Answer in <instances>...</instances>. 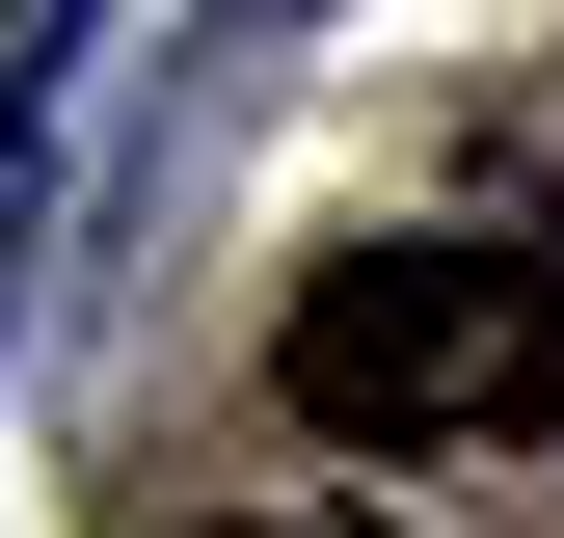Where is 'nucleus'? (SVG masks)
Here are the masks:
<instances>
[{"label": "nucleus", "mask_w": 564, "mask_h": 538, "mask_svg": "<svg viewBox=\"0 0 564 538\" xmlns=\"http://www.w3.org/2000/svg\"><path fill=\"white\" fill-rule=\"evenodd\" d=\"M28 28H54V0H0V54H28Z\"/></svg>", "instance_id": "7ed1b4c3"}, {"label": "nucleus", "mask_w": 564, "mask_h": 538, "mask_svg": "<svg viewBox=\"0 0 564 538\" xmlns=\"http://www.w3.org/2000/svg\"><path fill=\"white\" fill-rule=\"evenodd\" d=\"M0 269H28V189H0Z\"/></svg>", "instance_id": "20e7f679"}, {"label": "nucleus", "mask_w": 564, "mask_h": 538, "mask_svg": "<svg viewBox=\"0 0 564 538\" xmlns=\"http://www.w3.org/2000/svg\"><path fill=\"white\" fill-rule=\"evenodd\" d=\"M188 538H403V512H188Z\"/></svg>", "instance_id": "f03ea898"}, {"label": "nucleus", "mask_w": 564, "mask_h": 538, "mask_svg": "<svg viewBox=\"0 0 564 538\" xmlns=\"http://www.w3.org/2000/svg\"><path fill=\"white\" fill-rule=\"evenodd\" d=\"M269 404L323 458H538L564 431V269L538 243H323L269 323Z\"/></svg>", "instance_id": "f257e3e1"}]
</instances>
